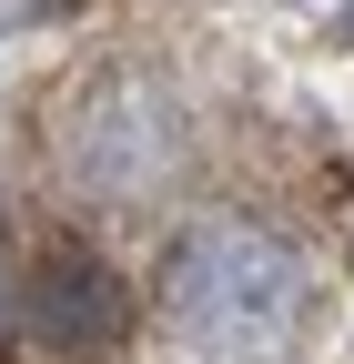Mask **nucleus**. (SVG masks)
Returning <instances> with one entry per match:
<instances>
[{
	"label": "nucleus",
	"instance_id": "1",
	"mask_svg": "<svg viewBox=\"0 0 354 364\" xmlns=\"http://www.w3.org/2000/svg\"><path fill=\"white\" fill-rule=\"evenodd\" d=\"M304 304H314L304 253L284 233H263V223H243V213L193 223V233L172 243V263H162V314L203 354H253V364L284 354L304 334Z\"/></svg>",
	"mask_w": 354,
	"mask_h": 364
},
{
	"label": "nucleus",
	"instance_id": "2",
	"mask_svg": "<svg viewBox=\"0 0 354 364\" xmlns=\"http://www.w3.org/2000/svg\"><path fill=\"white\" fill-rule=\"evenodd\" d=\"M61 162H71L81 193L132 203V193H152V182H172V162H183V122H172V102H162L152 81H92V91L61 112Z\"/></svg>",
	"mask_w": 354,
	"mask_h": 364
},
{
	"label": "nucleus",
	"instance_id": "3",
	"mask_svg": "<svg viewBox=\"0 0 354 364\" xmlns=\"http://www.w3.org/2000/svg\"><path fill=\"white\" fill-rule=\"evenodd\" d=\"M21 314H31V334L51 344V354H112L132 334V294H122V273L102 253H81V243H51L31 263V284H21Z\"/></svg>",
	"mask_w": 354,
	"mask_h": 364
}]
</instances>
